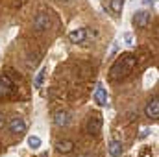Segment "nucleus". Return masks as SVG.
Wrapping results in <instances>:
<instances>
[{"label": "nucleus", "instance_id": "3", "mask_svg": "<svg viewBox=\"0 0 159 157\" xmlns=\"http://www.w3.org/2000/svg\"><path fill=\"white\" fill-rule=\"evenodd\" d=\"M7 128H9V131L11 133H15V135H19V133H24L26 131V120L20 117H15L9 120V124H7Z\"/></svg>", "mask_w": 159, "mask_h": 157}, {"label": "nucleus", "instance_id": "16", "mask_svg": "<svg viewBox=\"0 0 159 157\" xmlns=\"http://www.w3.org/2000/svg\"><path fill=\"white\" fill-rule=\"evenodd\" d=\"M4 126H6V117H4V115L0 113V129H2Z\"/></svg>", "mask_w": 159, "mask_h": 157}, {"label": "nucleus", "instance_id": "14", "mask_svg": "<svg viewBox=\"0 0 159 157\" xmlns=\"http://www.w3.org/2000/svg\"><path fill=\"white\" fill-rule=\"evenodd\" d=\"M44 74H46V67H43L39 72H37V76H35V79H34V87L39 89L41 85H43V81H44Z\"/></svg>", "mask_w": 159, "mask_h": 157}, {"label": "nucleus", "instance_id": "18", "mask_svg": "<svg viewBox=\"0 0 159 157\" xmlns=\"http://www.w3.org/2000/svg\"><path fill=\"white\" fill-rule=\"evenodd\" d=\"M41 157H48V154H43V155H41Z\"/></svg>", "mask_w": 159, "mask_h": 157}, {"label": "nucleus", "instance_id": "6", "mask_svg": "<svg viewBox=\"0 0 159 157\" xmlns=\"http://www.w3.org/2000/svg\"><path fill=\"white\" fill-rule=\"evenodd\" d=\"M54 124H56V126H59V128L69 126V124H70V113H69V111H65V109L56 111V113H54Z\"/></svg>", "mask_w": 159, "mask_h": 157}, {"label": "nucleus", "instance_id": "19", "mask_svg": "<svg viewBox=\"0 0 159 157\" xmlns=\"http://www.w3.org/2000/svg\"><path fill=\"white\" fill-rule=\"evenodd\" d=\"M61 2H70V0H61Z\"/></svg>", "mask_w": 159, "mask_h": 157}, {"label": "nucleus", "instance_id": "7", "mask_svg": "<svg viewBox=\"0 0 159 157\" xmlns=\"http://www.w3.org/2000/svg\"><path fill=\"white\" fill-rule=\"evenodd\" d=\"M34 28L39 30V32H44V30L50 28V17H48V13H39L34 19Z\"/></svg>", "mask_w": 159, "mask_h": 157}, {"label": "nucleus", "instance_id": "15", "mask_svg": "<svg viewBox=\"0 0 159 157\" xmlns=\"http://www.w3.org/2000/svg\"><path fill=\"white\" fill-rule=\"evenodd\" d=\"M28 144H30L32 148H39L41 146V139L39 137H30V139H28Z\"/></svg>", "mask_w": 159, "mask_h": 157}, {"label": "nucleus", "instance_id": "11", "mask_svg": "<svg viewBox=\"0 0 159 157\" xmlns=\"http://www.w3.org/2000/svg\"><path fill=\"white\" fill-rule=\"evenodd\" d=\"M87 37V32L83 30V28H78V30H72L70 34H69V39L70 43H74V44H80V43H83Z\"/></svg>", "mask_w": 159, "mask_h": 157}, {"label": "nucleus", "instance_id": "8", "mask_svg": "<svg viewBox=\"0 0 159 157\" xmlns=\"http://www.w3.org/2000/svg\"><path fill=\"white\" fill-rule=\"evenodd\" d=\"M94 100H96V104H98V105H102V107H106V105H107V91L104 89V85H102V83H98V85H96V89H94Z\"/></svg>", "mask_w": 159, "mask_h": 157}, {"label": "nucleus", "instance_id": "4", "mask_svg": "<svg viewBox=\"0 0 159 157\" xmlns=\"http://www.w3.org/2000/svg\"><path fill=\"white\" fill-rule=\"evenodd\" d=\"M144 113H146V117H148V118H154V120H157V118H159V96H157V94L148 102V105H146Z\"/></svg>", "mask_w": 159, "mask_h": 157}, {"label": "nucleus", "instance_id": "1", "mask_svg": "<svg viewBox=\"0 0 159 157\" xmlns=\"http://www.w3.org/2000/svg\"><path fill=\"white\" fill-rule=\"evenodd\" d=\"M135 63H137V57H135L133 54H124V56H120L119 59L113 63L111 70H109L111 79H113V81H119V79L126 78V76L133 70Z\"/></svg>", "mask_w": 159, "mask_h": 157}, {"label": "nucleus", "instance_id": "5", "mask_svg": "<svg viewBox=\"0 0 159 157\" xmlns=\"http://www.w3.org/2000/svg\"><path fill=\"white\" fill-rule=\"evenodd\" d=\"M148 22H150V13L148 11H135L133 13V26H137V28H146L148 26Z\"/></svg>", "mask_w": 159, "mask_h": 157}, {"label": "nucleus", "instance_id": "2", "mask_svg": "<svg viewBox=\"0 0 159 157\" xmlns=\"http://www.w3.org/2000/svg\"><path fill=\"white\" fill-rule=\"evenodd\" d=\"M87 133L89 135H96L100 129H102V115H98V113H94V115H91L89 120H87Z\"/></svg>", "mask_w": 159, "mask_h": 157}, {"label": "nucleus", "instance_id": "9", "mask_svg": "<svg viewBox=\"0 0 159 157\" xmlns=\"http://www.w3.org/2000/svg\"><path fill=\"white\" fill-rule=\"evenodd\" d=\"M13 92V81L9 76H0V96H7Z\"/></svg>", "mask_w": 159, "mask_h": 157}, {"label": "nucleus", "instance_id": "10", "mask_svg": "<svg viewBox=\"0 0 159 157\" xmlns=\"http://www.w3.org/2000/svg\"><path fill=\"white\" fill-rule=\"evenodd\" d=\"M74 148H76V144H74L72 141H69V139H65V141H59V142L56 144V150H57L59 154H70Z\"/></svg>", "mask_w": 159, "mask_h": 157}, {"label": "nucleus", "instance_id": "17", "mask_svg": "<svg viewBox=\"0 0 159 157\" xmlns=\"http://www.w3.org/2000/svg\"><path fill=\"white\" fill-rule=\"evenodd\" d=\"M148 133H150V131H148V129H143V133H141V139H144V137H146V135H148Z\"/></svg>", "mask_w": 159, "mask_h": 157}, {"label": "nucleus", "instance_id": "12", "mask_svg": "<svg viewBox=\"0 0 159 157\" xmlns=\"http://www.w3.org/2000/svg\"><path fill=\"white\" fill-rule=\"evenodd\" d=\"M107 150H109V155L120 157V155H122V152H124V146H122V142H120V141H111V142H109V146H107Z\"/></svg>", "mask_w": 159, "mask_h": 157}, {"label": "nucleus", "instance_id": "13", "mask_svg": "<svg viewBox=\"0 0 159 157\" xmlns=\"http://www.w3.org/2000/svg\"><path fill=\"white\" fill-rule=\"evenodd\" d=\"M109 7H111V11L115 15H119L120 11H122V7H124V0H111L109 2Z\"/></svg>", "mask_w": 159, "mask_h": 157}]
</instances>
